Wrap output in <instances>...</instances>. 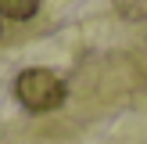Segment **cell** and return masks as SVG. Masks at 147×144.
Segmentation results:
<instances>
[{"instance_id":"cell-1","label":"cell","mask_w":147,"mask_h":144,"mask_svg":"<svg viewBox=\"0 0 147 144\" xmlns=\"http://www.w3.org/2000/svg\"><path fill=\"white\" fill-rule=\"evenodd\" d=\"M14 97H18L22 108H29V112H54V108L65 105L68 86L50 69H25L14 79Z\"/></svg>"},{"instance_id":"cell-2","label":"cell","mask_w":147,"mask_h":144,"mask_svg":"<svg viewBox=\"0 0 147 144\" xmlns=\"http://www.w3.org/2000/svg\"><path fill=\"white\" fill-rule=\"evenodd\" d=\"M40 11V0H0V18L11 22H29Z\"/></svg>"}]
</instances>
